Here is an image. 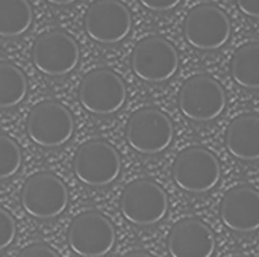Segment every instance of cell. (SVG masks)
<instances>
[{
  "label": "cell",
  "mask_w": 259,
  "mask_h": 257,
  "mask_svg": "<svg viewBox=\"0 0 259 257\" xmlns=\"http://www.w3.org/2000/svg\"><path fill=\"white\" fill-rule=\"evenodd\" d=\"M68 244L80 257H103L115 245L114 224L100 212L79 214L68 227Z\"/></svg>",
  "instance_id": "12"
},
{
  "label": "cell",
  "mask_w": 259,
  "mask_h": 257,
  "mask_svg": "<svg viewBox=\"0 0 259 257\" xmlns=\"http://www.w3.org/2000/svg\"><path fill=\"white\" fill-rule=\"evenodd\" d=\"M231 74L241 88L259 91V42H247L234 53Z\"/></svg>",
  "instance_id": "17"
},
{
  "label": "cell",
  "mask_w": 259,
  "mask_h": 257,
  "mask_svg": "<svg viewBox=\"0 0 259 257\" xmlns=\"http://www.w3.org/2000/svg\"><path fill=\"white\" fill-rule=\"evenodd\" d=\"M21 150L8 135L0 133V180L11 179L21 167Z\"/></svg>",
  "instance_id": "20"
},
{
  "label": "cell",
  "mask_w": 259,
  "mask_h": 257,
  "mask_svg": "<svg viewBox=\"0 0 259 257\" xmlns=\"http://www.w3.org/2000/svg\"><path fill=\"white\" fill-rule=\"evenodd\" d=\"M18 257H61L46 244H32L20 251Z\"/></svg>",
  "instance_id": "22"
},
{
  "label": "cell",
  "mask_w": 259,
  "mask_h": 257,
  "mask_svg": "<svg viewBox=\"0 0 259 257\" xmlns=\"http://www.w3.org/2000/svg\"><path fill=\"white\" fill-rule=\"evenodd\" d=\"M131 65L138 79L149 83H162L176 74L179 55L168 39L153 35L141 39L135 45Z\"/></svg>",
  "instance_id": "7"
},
{
  "label": "cell",
  "mask_w": 259,
  "mask_h": 257,
  "mask_svg": "<svg viewBox=\"0 0 259 257\" xmlns=\"http://www.w3.org/2000/svg\"><path fill=\"white\" fill-rule=\"evenodd\" d=\"M27 94L24 73L8 61H0V109H11L23 101Z\"/></svg>",
  "instance_id": "19"
},
{
  "label": "cell",
  "mask_w": 259,
  "mask_h": 257,
  "mask_svg": "<svg viewBox=\"0 0 259 257\" xmlns=\"http://www.w3.org/2000/svg\"><path fill=\"white\" fill-rule=\"evenodd\" d=\"M175 127L167 114L158 108L135 111L126 124L127 144L140 155H159L173 142Z\"/></svg>",
  "instance_id": "3"
},
{
  "label": "cell",
  "mask_w": 259,
  "mask_h": 257,
  "mask_svg": "<svg viewBox=\"0 0 259 257\" xmlns=\"http://www.w3.org/2000/svg\"><path fill=\"white\" fill-rule=\"evenodd\" d=\"M173 180L188 194H206L212 191L222 177L217 156L205 147L193 145L182 150L173 162Z\"/></svg>",
  "instance_id": "1"
},
{
  "label": "cell",
  "mask_w": 259,
  "mask_h": 257,
  "mask_svg": "<svg viewBox=\"0 0 259 257\" xmlns=\"http://www.w3.org/2000/svg\"><path fill=\"white\" fill-rule=\"evenodd\" d=\"M73 171L88 186H108L121 173V158L109 142L91 139L77 148L73 159Z\"/></svg>",
  "instance_id": "6"
},
{
  "label": "cell",
  "mask_w": 259,
  "mask_h": 257,
  "mask_svg": "<svg viewBox=\"0 0 259 257\" xmlns=\"http://www.w3.org/2000/svg\"><path fill=\"white\" fill-rule=\"evenodd\" d=\"M140 3L146 9L153 12H168L178 8L182 3V0H140Z\"/></svg>",
  "instance_id": "23"
},
{
  "label": "cell",
  "mask_w": 259,
  "mask_h": 257,
  "mask_svg": "<svg viewBox=\"0 0 259 257\" xmlns=\"http://www.w3.org/2000/svg\"><path fill=\"white\" fill-rule=\"evenodd\" d=\"M178 105L185 118L194 123H211L226 108L225 88L208 74H196L187 79L178 95Z\"/></svg>",
  "instance_id": "2"
},
{
  "label": "cell",
  "mask_w": 259,
  "mask_h": 257,
  "mask_svg": "<svg viewBox=\"0 0 259 257\" xmlns=\"http://www.w3.org/2000/svg\"><path fill=\"white\" fill-rule=\"evenodd\" d=\"M23 209L36 220H52L59 217L68 204V189L65 183L49 171L30 176L21 189Z\"/></svg>",
  "instance_id": "10"
},
{
  "label": "cell",
  "mask_w": 259,
  "mask_h": 257,
  "mask_svg": "<svg viewBox=\"0 0 259 257\" xmlns=\"http://www.w3.org/2000/svg\"><path fill=\"white\" fill-rule=\"evenodd\" d=\"M123 257H153L152 254H149L147 251H141V250H137V251H131L127 254H124Z\"/></svg>",
  "instance_id": "26"
},
{
  "label": "cell",
  "mask_w": 259,
  "mask_h": 257,
  "mask_svg": "<svg viewBox=\"0 0 259 257\" xmlns=\"http://www.w3.org/2000/svg\"><path fill=\"white\" fill-rule=\"evenodd\" d=\"M220 218L232 232H258L259 191L247 185H240L229 189L220 204Z\"/></svg>",
  "instance_id": "14"
},
{
  "label": "cell",
  "mask_w": 259,
  "mask_h": 257,
  "mask_svg": "<svg viewBox=\"0 0 259 257\" xmlns=\"http://www.w3.org/2000/svg\"><path fill=\"white\" fill-rule=\"evenodd\" d=\"M235 2L244 15L259 20V0H235Z\"/></svg>",
  "instance_id": "24"
},
{
  "label": "cell",
  "mask_w": 259,
  "mask_h": 257,
  "mask_svg": "<svg viewBox=\"0 0 259 257\" xmlns=\"http://www.w3.org/2000/svg\"><path fill=\"white\" fill-rule=\"evenodd\" d=\"M228 151L238 161H259V115L243 114L237 117L226 130Z\"/></svg>",
  "instance_id": "16"
},
{
  "label": "cell",
  "mask_w": 259,
  "mask_h": 257,
  "mask_svg": "<svg viewBox=\"0 0 259 257\" xmlns=\"http://www.w3.org/2000/svg\"><path fill=\"white\" fill-rule=\"evenodd\" d=\"M80 52L76 39L62 30H50L36 38L32 47L35 68L52 77L70 74L79 64Z\"/></svg>",
  "instance_id": "11"
},
{
  "label": "cell",
  "mask_w": 259,
  "mask_h": 257,
  "mask_svg": "<svg viewBox=\"0 0 259 257\" xmlns=\"http://www.w3.org/2000/svg\"><path fill=\"white\" fill-rule=\"evenodd\" d=\"M26 130L32 142L44 148H56L70 141L74 132L71 112L59 101L46 100L29 112Z\"/></svg>",
  "instance_id": "8"
},
{
  "label": "cell",
  "mask_w": 259,
  "mask_h": 257,
  "mask_svg": "<svg viewBox=\"0 0 259 257\" xmlns=\"http://www.w3.org/2000/svg\"><path fill=\"white\" fill-rule=\"evenodd\" d=\"M15 220L3 208H0V251L6 250L15 239Z\"/></svg>",
  "instance_id": "21"
},
{
  "label": "cell",
  "mask_w": 259,
  "mask_h": 257,
  "mask_svg": "<svg viewBox=\"0 0 259 257\" xmlns=\"http://www.w3.org/2000/svg\"><path fill=\"white\" fill-rule=\"evenodd\" d=\"M46 2H49L50 5H55V6H68V5H73L77 0H46Z\"/></svg>",
  "instance_id": "25"
},
{
  "label": "cell",
  "mask_w": 259,
  "mask_h": 257,
  "mask_svg": "<svg viewBox=\"0 0 259 257\" xmlns=\"http://www.w3.org/2000/svg\"><path fill=\"white\" fill-rule=\"evenodd\" d=\"M232 26L226 12L211 3L194 6L185 17L184 36L187 42L200 52L222 48L231 38Z\"/></svg>",
  "instance_id": "5"
},
{
  "label": "cell",
  "mask_w": 259,
  "mask_h": 257,
  "mask_svg": "<svg viewBox=\"0 0 259 257\" xmlns=\"http://www.w3.org/2000/svg\"><path fill=\"white\" fill-rule=\"evenodd\" d=\"M33 21L27 0H0V36L17 38L26 33Z\"/></svg>",
  "instance_id": "18"
},
{
  "label": "cell",
  "mask_w": 259,
  "mask_h": 257,
  "mask_svg": "<svg viewBox=\"0 0 259 257\" xmlns=\"http://www.w3.org/2000/svg\"><path fill=\"white\" fill-rule=\"evenodd\" d=\"M83 26L93 41L118 44L132 30V14L120 0H96L85 14Z\"/></svg>",
  "instance_id": "13"
},
{
  "label": "cell",
  "mask_w": 259,
  "mask_h": 257,
  "mask_svg": "<svg viewBox=\"0 0 259 257\" xmlns=\"http://www.w3.org/2000/svg\"><path fill=\"white\" fill-rule=\"evenodd\" d=\"M127 91L123 79L109 68H97L85 74L79 86V100L94 115H112L126 103Z\"/></svg>",
  "instance_id": "9"
},
{
  "label": "cell",
  "mask_w": 259,
  "mask_h": 257,
  "mask_svg": "<svg viewBox=\"0 0 259 257\" xmlns=\"http://www.w3.org/2000/svg\"><path fill=\"white\" fill-rule=\"evenodd\" d=\"M120 211L131 224L150 227L165 218L168 197L156 182L138 179L124 188L120 198Z\"/></svg>",
  "instance_id": "4"
},
{
  "label": "cell",
  "mask_w": 259,
  "mask_h": 257,
  "mask_svg": "<svg viewBox=\"0 0 259 257\" xmlns=\"http://www.w3.org/2000/svg\"><path fill=\"white\" fill-rule=\"evenodd\" d=\"M167 248L171 257H211L215 251V236L202 220L184 218L171 227Z\"/></svg>",
  "instance_id": "15"
}]
</instances>
